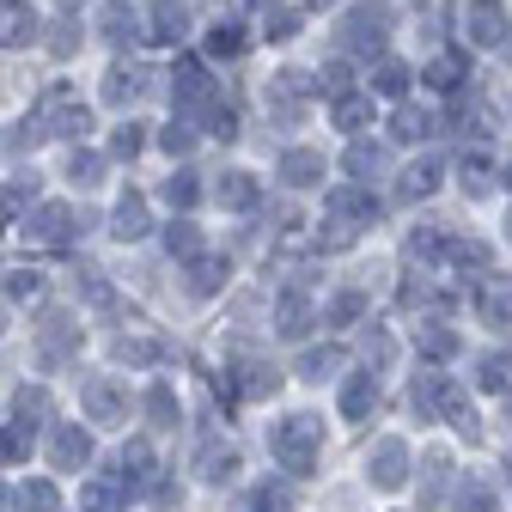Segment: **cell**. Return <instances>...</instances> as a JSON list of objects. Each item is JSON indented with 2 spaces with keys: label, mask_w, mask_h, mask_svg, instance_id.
<instances>
[{
  "label": "cell",
  "mask_w": 512,
  "mask_h": 512,
  "mask_svg": "<svg viewBox=\"0 0 512 512\" xmlns=\"http://www.w3.org/2000/svg\"><path fill=\"white\" fill-rule=\"evenodd\" d=\"M86 226H80V208H68V202H31V214H25V244H43V250H61V244H74Z\"/></svg>",
  "instance_id": "obj_1"
},
{
  "label": "cell",
  "mask_w": 512,
  "mask_h": 512,
  "mask_svg": "<svg viewBox=\"0 0 512 512\" xmlns=\"http://www.w3.org/2000/svg\"><path fill=\"white\" fill-rule=\"evenodd\" d=\"M86 37H92L86 13H49V19H43V31H37V49L55 61V68H68V61L86 49Z\"/></svg>",
  "instance_id": "obj_2"
},
{
  "label": "cell",
  "mask_w": 512,
  "mask_h": 512,
  "mask_svg": "<svg viewBox=\"0 0 512 512\" xmlns=\"http://www.w3.org/2000/svg\"><path fill=\"white\" fill-rule=\"evenodd\" d=\"M317 433H324V427H317L311 415H287V421L269 433V452H275L287 470H299V476H305V470H311V445H317Z\"/></svg>",
  "instance_id": "obj_3"
},
{
  "label": "cell",
  "mask_w": 512,
  "mask_h": 512,
  "mask_svg": "<svg viewBox=\"0 0 512 512\" xmlns=\"http://www.w3.org/2000/svg\"><path fill=\"white\" fill-rule=\"evenodd\" d=\"M37 31H43L37 0H0V55H25V49H37Z\"/></svg>",
  "instance_id": "obj_4"
},
{
  "label": "cell",
  "mask_w": 512,
  "mask_h": 512,
  "mask_svg": "<svg viewBox=\"0 0 512 512\" xmlns=\"http://www.w3.org/2000/svg\"><path fill=\"white\" fill-rule=\"evenodd\" d=\"M141 92H147V68H141V61H128V55H116L110 68H104V80H98V104L104 110H128Z\"/></svg>",
  "instance_id": "obj_5"
},
{
  "label": "cell",
  "mask_w": 512,
  "mask_h": 512,
  "mask_svg": "<svg viewBox=\"0 0 512 512\" xmlns=\"http://www.w3.org/2000/svg\"><path fill=\"white\" fill-rule=\"evenodd\" d=\"M141 37L177 49L189 37V7H183V0H147V7H141Z\"/></svg>",
  "instance_id": "obj_6"
},
{
  "label": "cell",
  "mask_w": 512,
  "mask_h": 512,
  "mask_svg": "<svg viewBox=\"0 0 512 512\" xmlns=\"http://www.w3.org/2000/svg\"><path fill=\"white\" fill-rule=\"evenodd\" d=\"M384 37H391V7H384V0L354 7V13L342 19V43H348V49H378Z\"/></svg>",
  "instance_id": "obj_7"
},
{
  "label": "cell",
  "mask_w": 512,
  "mask_h": 512,
  "mask_svg": "<svg viewBox=\"0 0 512 512\" xmlns=\"http://www.w3.org/2000/svg\"><path fill=\"white\" fill-rule=\"evenodd\" d=\"M86 458H92L86 427H80V421H61L55 439H49V464H55V470H74V464H86Z\"/></svg>",
  "instance_id": "obj_8"
},
{
  "label": "cell",
  "mask_w": 512,
  "mask_h": 512,
  "mask_svg": "<svg viewBox=\"0 0 512 512\" xmlns=\"http://www.w3.org/2000/svg\"><path fill=\"white\" fill-rule=\"evenodd\" d=\"M110 232L122 238V244H141L153 226H147V196H135V189H128V196L116 202V214H110Z\"/></svg>",
  "instance_id": "obj_9"
},
{
  "label": "cell",
  "mask_w": 512,
  "mask_h": 512,
  "mask_svg": "<svg viewBox=\"0 0 512 512\" xmlns=\"http://www.w3.org/2000/svg\"><path fill=\"white\" fill-rule=\"evenodd\" d=\"M104 171H110V153H104V147H74V153H68V183H74V189H98Z\"/></svg>",
  "instance_id": "obj_10"
},
{
  "label": "cell",
  "mask_w": 512,
  "mask_h": 512,
  "mask_svg": "<svg viewBox=\"0 0 512 512\" xmlns=\"http://www.w3.org/2000/svg\"><path fill=\"white\" fill-rule=\"evenodd\" d=\"M366 464H372V482H378V488H397V482H403V464H409L403 439H378V452H372Z\"/></svg>",
  "instance_id": "obj_11"
},
{
  "label": "cell",
  "mask_w": 512,
  "mask_h": 512,
  "mask_svg": "<svg viewBox=\"0 0 512 512\" xmlns=\"http://www.w3.org/2000/svg\"><path fill=\"white\" fill-rule=\"evenodd\" d=\"M464 25H470V43H482V49H494V43L506 37V13L494 7V0H476Z\"/></svg>",
  "instance_id": "obj_12"
},
{
  "label": "cell",
  "mask_w": 512,
  "mask_h": 512,
  "mask_svg": "<svg viewBox=\"0 0 512 512\" xmlns=\"http://www.w3.org/2000/svg\"><path fill=\"white\" fill-rule=\"evenodd\" d=\"M104 153H110V159H141V153H147V122H128V116H122V122L110 128Z\"/></svg>",
  "instance_id": "obj_13"
},
{
  "label": "cell",
  "mask_w": 512,
  "mask_h": 512,
  "mask_svg": "<svg viewBox=\"0 0 512 512\" xmlns=\"http://www.w3.org/2000/svg\"><path fill=\"white\" fill-rule=\"evenodd\" d=\"M153 141H159V153H171V159H189V153H196V122H189V116L177 110V116L159 128Z\"/></svg>",
  "instance_id": "obj_14"
},
{
  "label": "cell",
  "mask_w": 512,
  "mask_h": 512,
  "mask_svg": "<svg viewBox=\"0 0 512 512\" xmlns=\"http://www.w3.org/2000/svg\"><path fill=\"white\" fill-rule=\"evenodd\" d=\"M196 196H202L196 171H171V177L159 183V202H171V208H196Z\"/></svg>",
  "instance_id": "obj_15"
},
{
  "label": "cell",
  "mask_w": 512,
  "mask_h": 512,
  "mask_svg": "<svg viewBox=\"0 0 512 512\" xmlns=\"http://www.w3.org/2000/svg\"><path fill=\"white\" fill-rule=\"evenodd\" d=\"M214 196H220L226 208H256V177H250V171H226Z\"/></svg>",
  "instance_id": "obj_16"
},
{
  "label": "cell",
  "mask_w": 512,
  "mask_h": 512,
  "mask_svg": "<svg viewBox=\"0 0 512 512\" xmlns=\"http://www.w3.org/2000/svg\"><path fill=\"white\" fill-rule=\"evenodd\" d=\"M86 409H92L98 421H116V415H122V397H116V384L92 378V384H86Z\"/></svg>",
  "instance_id": "obj_17"
},
{
  "label": "cell",
  "mask_w": 512,
  "mask_h": 512,
  "mask_svg": "<svg viewBox=\"0 0 512 512\" xmlns=\"http://www.w3.org/2000/svg\"><path fill=\"white\" fill-rule=\"evenodd\" d=\"M202 476L208 482H232L238 476V452H232V445H208V452H202Z\"/></svg>",
  "instance_id": "obj_18"
},
{
  "label": "cell",
  "mask_w": 512,
  "mask_h": 512,
  "mask_svg": "<svg viewBox=\"0 0 512 512\" xmlns=\"http://www.w3.org/2000/svg\"><path fill=\"white\" fill-rule=\"evenodd\" d=\"M281 177L305 189V183H317V177H324V159H317V153H287V159H281Z\"/></svg>",
  "instance_id": "obj_19"
},
{
  "label": "cell",
  "mask_w": 512,
  "mask_h": 512,
  "mask_svg": "<svg viewBox=\"0 0 512 512\" xmlns=\"http://www.w3.org/2000/svg\"><path fill=\"white\" fill-rule=\"evenodd\" d=\"M238 49H244V31H238V25H232V19H220V25H214V31H208V61H220V55H226V61H232V55H238Z\"/></svg>",
  "instance_id": "obj_20"
},
{
  "label": "cell",
  "mask_w": 512,
  "mask_h": 512,
  "mask_svg": "<svg viewBox=\"0 0 512 512\" xmlns=\"http://www.w3.org/2000/svg\"><path fill=\"white\" fill-rule=\"evenodd\" d=\"M43 196V183H37V171H13V183L0 189V202L7 208H25V202H37Z\"/></svg>",
  "instance_id": "obj_21"
},
{
  "label": "cell",
  "mask_w": 512,
  "mask_h": 512,
  "mask_svg": "<svg viewBox=\"0 0 512 512\" xmlns=\"http://www.w3.org/2000/svg\"><path fill=\"white\" fill-rule=\"evenodd\" d=\"M372 397H378V378H372V372H360L348 391H342V409H348V415H366V409H372Z\"/></svg>",
  "instance_id": "obj_22"
},
{
  "label": "cell",
  "mask_w": 512,
  "mask_h": 512,
  "mask_svg": "<svg viewBox=\"0 0 512 512\" xmlns=\"http://www.w3.org/2000/svg\"><path fill=\"white\" fill-rule=\"evenodd\" d=\"M196 244H202V238H196V226H189V220H171V226H165V250H171V256H196Z\"/></svg>",
  "instance_id": "obj_23"
},
{
  "label": "cell",
  "mask_w": 512,
  "mask_h": 512,
  "mask_svg": "<svg viewBox=\"0 0 512 512\" xmlns=\"http://www.w3.org/2000/svg\"><path fill=\"white\" fill-rule=\"evenodd\" d=\"M488 317H494V324H512V281H488Z\"/></svg>",
  "instance_id": "obj_24"
},
{
  "label": "cell",
  "mask_w": 512,
  "mask_h": 512,
  "mask_svg": "<svg viewBox=\"0 0 512 512\" xmlns=\"http://www.w3.org/2000/svg\"><path fill=\"white\" fill-rule=\"evenodd\" d=\"M372 86H378L384 98H403V92H409V68H397V61H384V68L372 74Z\"/></svg>",
  "instance_id": "obj_25"
},
{
  "label": "cell",
  "mask_w": 512,
  "mask_h": 512,
  "mask_svg": "<svg viewBox=\"0 0 512 512\" xmlns=\"http://www.w3.org/2000/svg\"><path fill=\"white\" fill-rule=\"evenodd\" d=\"M147 415H153V427H177V403H171L165 384H153V391H147Z\"/></svg>",
  "instance_id": "obj_26"
},
{
  "label": "cell",
  "mask_w": 512,
  "mask_h": 512,
  "mask_svg": "<svg viewBox=\"0 0 512 512\" xmlns=\"http://www.w3.org/2000/svg\"><path fill=\"white\" fill-rule=\"evenodd\" d=\"M348 171H360V177H366V183H372V177H378V171H384V147H366V141H360V147H354V153H348Z\"/></svg>",
  "instance_id": "obj_27"
},
{
  "label": "cell",
  "mask_w": 512,
  "mask_h": 512,
  "mask_svg": "<svg viewBox=\"0 0 512 512\" xmlns=\"http://www.w3.org/2000/svg\"><path fill=\"white\" fill-rule=\"evenodd\" d=\"M397 135H403V141H427V135H433V116H427V110H403V116H397Z\"/></svg>",
  "instance_id": "obj_28"
},
{
  "label": "cell",
  "mask_w": 512,
  "mask_h": 512,
  "mask_svg": "<svg viewBox=\"0 0 512 512\" xmlns=\"http://www.w3.org/2000/svg\"><path fill=\"white\" fill-rule=\"evenodd\" d=\"M482 384H488V391H506V384H512V354L482 360Z\"/></svg>",
  "instance_id": "obj_29"
},
{
  "label": "cell",
  "mask_w": 512,
  "mask_h": 512,
  "mask_svg": "<svg viewBox=\"0 0 512 512\" xmlns=\"http://www.w3.org/2000/svg\"><path fill=\"white\" fill-rule=\"evenodd\" d=\"M25 512H55V488L49 482H37V488H25V500H19Z\"/></svg>",
  "instance_id": "obj_30"
},
{
  "label": "cell",
  "mask_w": 512,
  "mask_h": 512,
  "mask_svg": "<svg viewBox=\"0 0 512 512\" xmlns=\"http://www.w3.org/2000/svg\"><path fill=\"white\" fill-rule=\"evenodd\" d=\"M281 336H305V305H299V299L281 305Z\"/></svg>",
  "instance_id": "obj_31"
},
{
  "label": "cell",
  "mask_w": 512,
  "mask_h": 512,
  "mask_svg": "<svg viewBox=\"0 0 512 512\" xmlns=\"http://www.w3.org/2000/svg\"><path fill=\"white\" fill-rule=\"evenodd\" d=\"M433 183H439V171H433V165H415L403 189H409V196H427V189H433Z\"/></svg>",
  "instance_id": "obj_32"
},
{
  "label": "cell",
  "mask_w": 512,
  "mask_h": 512,
  "mask_svg": "<svg viewBox=\"0 0 512 512\" xmlns=\"http://www.w3.org/2000/svg\"><path fill=\"white\" fill-rule=\"evenodd\" d=\"M220 275H226L220 263H196V281H189V287H196V293H214V287H220Z\"/></svg>",
  "instance_id": "obj_33"
},
{
  "label": "cell",
  "mask_w": 512,
  "mask_h": 512,
  "mask_svg": "<svg viewBox=\"0 0 512 512\" xmlns=\"http://www.w3.org/2000/svg\"><path fill=\"white\" fill-rule=\"evenodd\" d=\"M336 360H342L336 348H330V354H305V378H324V372H330Z\"/></svg>",
  "instance_id": "obj_34"
},
{
  "label": "cell",
  "mask_w": 512,
  "mask_h": 512,
  "mask_svg": "<svg viewBox=\"0 0 512 512\" xmlns=\"http://www.w3.org/2000/svg\"><path fill=\"white\" fill-rule=\"evenodd\" d=\"M269 37H281V43H287V37H299V19H293V13H281V19L269 13Z\"/></svg>",
  "instance_id": "obj_35"
},
{
  "label": "cell",
  "mask_w": 512,
  "mask_h": 512,
  "mask_svg": "<svg viewBox=\"0 0 512 512\" xmlns=\"http://www.w3.org/2000/svg\"><path fill=\"white\" fill-rule=\"evenodd\" d=\"M37 7H49V13H86L92 0H37Z\"/></svg>",
  "instance_id": "obj_36"
},
{
  "label": "cell",
  "mask_w": 512,
  "mask_h": 512,
  "mask_svg": "<svg viewBox=\"0 0 512 512\" xmlns=\"http://www.w3.org/2000/svg\"><path fill=\"white\" fill-rule=\"evenodd\" d=\"M0 330H7V305H0Z\"/></svg>",
  "instance_id": "obj_37"
},
{
  "label": "cell",
  "mask_w": 512,
  "mask_h": 512,
  "mask_svg": "<svg viewBox=\"0 0 512 512\" xmlns=\"http://www.w3.org/2000/svg\"><path fill=\"white\" fill-rule=\"evenodd\" d=\"M244 7H263V0H244Z\"/></svg>",
  "instance_id": "obj_38"
},
{
  "label": "cell",
  "mask_w": 512,
  "mask_h": 512,
  "mask_svg": "<svg viewBox=\"0 0 512 512\" xmlns=\"http://www.w3.org/2000/svg\"><path fill=\"white\" fill-rule=\"evenodd\" d=\"M317 7H330V0H317Z\"/></svg>",
  "instance_id": "obj_39"
},
{
  "label": "cell",
  "mask_w": 512,
  "mask_h": 512,
  "mask_svg": "<svg viewBox=\"0 0 512 512\" xmlns=\"http://www.w3.org/2000/svg\"><path fill=\"white\" fill-rule=\"evenodd\" d=\"M506 232H512V226H506Z\"/></svg>",
  "instance_id": "obj_40"
}]
</instances>
